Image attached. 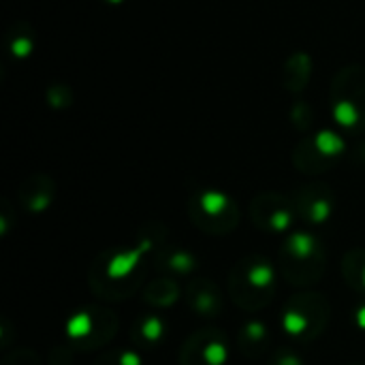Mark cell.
<instances>
[{
	"label": "cell",
	"mask_w": 365,
	"mask_h": 365,
	"mask_svg": "<svg viewBox=\"0 0 365 365\" xmlns=\"http://www.w3.org/2000/svg\"><path fill=\"white\" fill-rule=\"evenodd\" d=\"M331 115L336 124L351 133H365V66H342L329 86Z\"/></svg>",
	"instance_id": "6da1fadb"
},
{
	"label": "cell",
	"mask_w": 365,
	"mask_h": 365,
	"mask_svg": "<svg viewBox=\"0 0 365 365\" xmlns=\"http://www.w3.org/2000/svg\"><path fill=\"white\" fill-rule=\"evenodd\" d=\"M344 152V139L334 130L308 135L293 152V163L304 173H321L329 169Z\"/></svg>",
	"instance_id": "7a4b0ae2"
},
{
	"label": "cell",
	"mask_w": 365,
	"mask_h": 365,
	"mask_svg": "<svg viewBox=\"0 0 365 365\" xmlns=\"http://www.w3.org/2000/svg\"><path fill=\"white\" fill-rule=\"evenodd\" d=\"M190 216L195 218L197 225L205 227L207 231L216 229L214 220H220L225 231L231 229L237 220V212H235V205L231 203V199L216 190L199 192L190 203Z\"/></svg>",
	"instance_id": "3957f363"
},
{
	"label": "cell",
	"mask_w": 365,
	"mask_h": 365,
	"mask_svg": "<svg viewBox=\"0 0 365 365\" xmlns=\"http://www.w3.org/2000/svg\"><path fill=\"white\" fill-rule=\"evenodd\" d=\"M293 212H295L293 203L276 192L263 195V197L255 199V203H252V216L265 229L284 231L293 220Z\"/></svg>",
	"instance_id": "277c9868"
},
{
	"label": "cell",
	"mask_w": 365,
	"mask_h": 365,
	"mask_svg": "<svg viewBox=\"0 0 365 365\" xmlns=\"http://www.w3.org/2000/svg\"><path fill=\"white\" fill-rule=\"evenodd\" d=\"M295 207L304 214V218L321 222L329 216V210H331L329 190L321 184L306 186L302 192H297V205Z\"/></svg>",
	"instance_id": "5b68a950"
},
{
	"label": "cell",
	"mask_w": 365,
	"mask_h": 365,
	"mask_svg": "<svg viewBox=\"0 0 365 365\" xmlns=\"http://www.w3.org/2000/svg\"><path fill=\"white\" fill-rule=\"evenodd\" d=\"M34 47H36V32L28 21L17 19L6 28V51L13 60L17 62L28 60L34 53Z\"/></svg>",
	"instance_id": "8992f818"
},
{
	"label": "cell",
	"mask_w": 365,
	"mask_h": 365,
	"mask_svg": "<svg viewBox=\"0 0 365 365\" xmlns=\"http://www.w3.org/2000/svg\"><path fill=\"white\" fill-rule=\"evenodd\" d=\"M312 77V58L306 51H295L282 71V83L289 92H304Z\"/></svg>",
	"instance_id": "52a82bcc"
},
{
	"label": "cell",
	"mask_w": 365,
	"mask_h": 365,
	"mask_svg": "<svg viewBox=\"0 0 365 365\" xmlns=\"http://www.w3.org/2000/svg\"><path fill=\"white\" fill-rule=\"evenodd\" d=\"M186 353H199V359L192 365H220L225 361V344L220 340H212L210 336H197L190 344H186Z\"/></svg>",
	"instance_id": "ba28073f"
},
{
	"label": "cell",
	"mask_w": 365,
	"mask_h": 365,
	"mask_svg": "<svg viewBox=\"0 0 365 365\" xmlns=\"http://www.w3.org/2000/svg\"><path fill=\"white\" fill-rule=\"evenodd\" d=\"M30 188H32V195H24L21 192V199L26 201V205L30 207V210H34V212H38V210H43L49 201H51V182L45 178V175H32L28 182H26Z\"/></svg>",
	"instance_id": "9c48e42d"
},
{
	"label": "cell",
	"mask_w": 365,
	"mask_h": 365,
	"mask_svg": "<svg viewBox=\"0 0 365 365\" xmlns=\"http://www.w3.org/2000/svg\"><path fill=\"white\" fill-rule=\"evenodd\" d=\"M190 302L192 306L199 310V312H205V314H214L218 310V295L212 293L210 284L207 282H199V284H192L190 289Z\"/></svg>",
	"instance_id": "30bf717a"
},
{
	"label": "cell",
	"mask_w": 365,
	"mask_h": 365,
	"mask_svg": "<svg viewBox=\"0 0 365 365\" xmlns=\"http://www.w3.org/2000/svg\"><path fill=\"white\" fill-rule=\"evenodd\" d=\"M344 272L351 284L365 289V252H351L346 263H344Z\"/></svg>",
	"instance_id": "8fae6325"
},
{
	"label": "cell",
	"mask_w": 365,
	"mask_h": 365,
	"mask_svg": "<svg viewBox=\"0 0 365 365\" xmlns=\"http://www.w3.org/2000/svg\"><path fill=\"white\" fill-rule=\"evenodd\" d=\"M47 98L51 107H68L71 105V88L56 83L47 90Z\"/></svg>",
	"instance_id": "7c38bea8"
},
{
	"label": "cell",
	"mask_w": 365,
	"mask_h": 365,
	"mask_svg": "<svg viewBox=\"0 0 365 365\" xmlns=\"http://www.w3.org/2000/svg\"><path fill=\"white\" fill-rule=\"evenodd\" d=\"M141 334H143L148 340H156V338L163 334V325H160L156 319H150V321L141 327Z\"/></svg>",
	"instance_id": "4fadbf2b"
},
{
	"label": "cell",
	"mask_w": 365,
	"mask_h": 365,
	"mask_svg": "<svg viewBox=\"0 0 365 365\" xmlns=\"http://www.w3.org/2000/svg\"><path fill=\"white\" fill-rule=\"evenodd\" d=\"M105 4H124L126 0H103Z\"/></svg>",
	"instance_id": "5bb4252c"
},
{
	"label": "cell",
	"mask_w": 365,
	"mask_h": 365,
	"mask_svg": "<svg viewBox=\"0 0 365 365\" xmlns=\"http://www.w3.org/2000/svg\"><path fill=\"white\" fill-rule=\"evenodd\" d=\"M361 156H364V158H365V145H364V148H361Z\"/></svg>",
	"instance_id": "9a60e30c"
}]
</instances>
